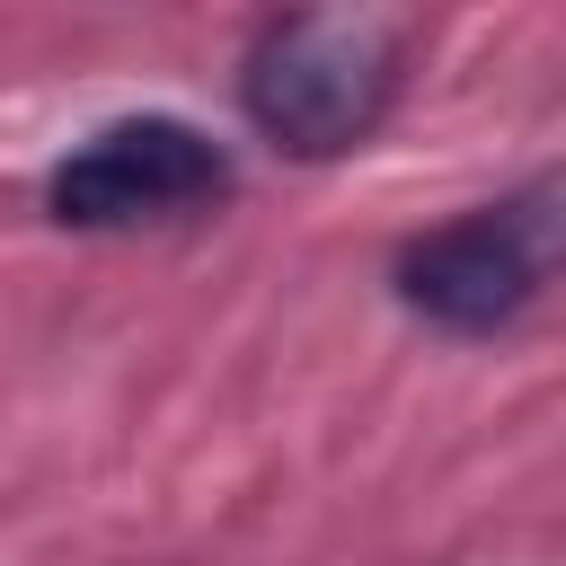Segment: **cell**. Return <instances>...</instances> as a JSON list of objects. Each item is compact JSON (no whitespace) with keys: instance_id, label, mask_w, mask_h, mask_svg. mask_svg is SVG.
<instances>
[{"instance_id":"obj_1","label":"cell","mask_w":566,"mask_h":566,"mask_svg":"<svg viewBox=\"0 0 566 566\" xmlns=\"http://www.w3.org/2000/svg\"><path fill=\"white\" fill-rule=\"evenodd\" d=\"M407 18L398 9H292L248 44L239 97L248 124L292 159H336L371 142L407 80Z\"/></svg>"},{"instance_id":"obj_2","label":"cell","mask_w":566,"mask_h":566,"mask_svg":"<svg viewBox=\"0 0 566 566\" xmlns=\"http://www.w3.org/2000/svg\"><path fill=\"white\" fill-rule=\"evenodd\" d=\"M557 256V221H548V186L513 195V203H478L424 239L398 248V301L416 318H433L442 336H495L513 327Z\"/></svg>"},{"instance_id":"obj_3","label":"cell","mask_w":566,"mask_h":566,"mask_svg":"<svg viewBox=\"0 0 566 566\" xmlns=\"http://www.w3.org/2000/svg\"><path fill=\"white\" fill-rule=\"evenodd\" d=\"M230 195V150L177 115H124L88 133L53 168V221L62 230H150L195 221Z\"/></svg>"}]
</instances>
